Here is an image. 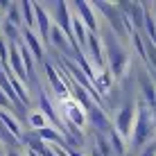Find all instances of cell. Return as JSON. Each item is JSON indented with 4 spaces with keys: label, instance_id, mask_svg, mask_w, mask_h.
<instances>
[{
    "label": "cell",
    "instance_id": "cell-2",
    "mask_svg": "<svg viewBox=\"0 0 156 156\" xmlns=\"http://www.w3.org/2000/svg\"><path fill=\"white\" fill-rule=\"evenodd\" d=\"M154 127H156V120L152 118L149 113V109L145 106L143 100H136V118H133V127H131V145L136 149L145 147V145L149 143V138H152L154 133Z\"/></svg>",
    "mask_w": 156,
    "mask_h": 156
},
{
    "label": "cell",
    "instance_id": "cell-20",
    "mask_svg": "<svg viewBox=\"0 0 156 156\" xmlns=\"http://www.w3.org/2000/svg\"><path fill=\"white\" fill-rule=\"evenodd\" d=\"M138 156H156V143L149 140L145 147H140V154H138Z\"/></svg>",
    "mask_w": 156,
    "mask_h": 156
},
{
    "label": "cell",
    "instance_id": "cell-23",
    "mask_svg": "<svg viewBox=\"0 0 156 156\" xmlns=\"http://www.w3.org/2000/svg\"><path fill=\"white\" fill-rule=\"evenodd\" d=\"M52 149H55V154H57V156H68V154H66V152H63V149H61V147H52Z\"/></svg>",
    "mask_w": 156,
    "mask_h": 156
},
{
    "label": "cell",
    "instance_id": "cell-12",
    "mask_svg": "<svg viewBox=\"0 0 156 156\" xmlns=\"http://www.w3.org/2000/svg\"><path fill=\"white\" fill-rule=\"evenodd\" d=\"M45 75H48V79H50V84H52V90H55L59 98H61V100L70 98V90H68L66 82H63L61 75L55 70V66H52V63H45Z\"/></svg>",
    "mask_w": 156,
    "mask_h": 156
},
{
    "label": "cell",
    "instance_id": "cell-11",
    "mask_svg": "<svg viewBox=\"0 0 156 156\" xmlns=\"http://www.w3.org/2000/svg\"><path fill=\"white\" fill-rule=\"evenodd\" d=\"M23 45L30 50L32 59H36V61H41L43 55H45V48H43V43L39 41V36H36V32H30V30H23Z\"/></svg>",
    "mask_w": 156,
    "mask_h": 156
},
{
    "label": "cell",
    "instance_id": "cell-26",
    "mask_svg": "<svg viewBox=\"0 0 156 156\" xmlns=\"http://www.w3.org/2000/svg\"><path fill=\"white\" fill-rule=\"evenodd\" d=\"M154 45H156V43H154Z\"/></svg>",
    "mask_w": 156,
    "mask_h": 156
},
{
    "label": "cell",
    "instance_id": "cell-10",
    "mask_svg": "<svg viewBox=\"0 0 156 156\" xmlns=\"http://www.w3.org/2000/svg\"><path fill=\"white\" fill-rule=\"evenodd\" d=\"M138 84H140V88H143V102H145V106L149 109L152 118L156 120V88H154L152 77L140 75V77H138Z\"/></svg>",
    "mask_w": 156,
    "mask_h": 156
},
{
    "label": "cell",
    "instance_id": "cell-4",
    "mask_svg": "<svg viewBox=\"0 0 156 156\" xmlns=\"http://www.w3.org/2000/svg\"><path fill=\"white\" fill-rule=\"evenodd\" d=\"M133 118H136V102H127L115 115V122H113V129L120 138L129 140L131 136V127H133Z\"/></svg>",
    "mask_w": 156,
    "mask_h": 156
},
{
    "label": "cell",
    "instance_id": "cell-1",
    "mask_svg": "<svg viewBox=\"0 0 156 156\" xmlns=\"http://www.w3.org/2000/svg\"><path fill=\"white\" fill-rule=\"evenodd\" d=\"M102 52H106V63H109L106 70H109L111 79H120L129 66V59H131L129 50L122 45V41L118 36H113V32H109L106 39L102 41Z\"/></svg>",
    "mask_w": 156,
    "mask_h": 156
},
{
    "label": "cell",
    "instance_id": "cell-16",
    "mask_svg": "<svg viewBox=\"0 0 156 156\" xmlns=\"http://www.w3.org/2000/svg\"><path fill=\"white\" fill-rule=\"evenodd\" d=\"M18 9L23 12V16H20V20H23V30L34 32V7H32V2H20Z\"/></svg>",
    "mask_w": 156,
    "mask_h": 156
},
{
    "label": "cell",
    "instance_id": "cell-22",
    "mask_svg": "<svg viewBox=\"0 0 156 156\" xmlns=\"http://www.w3.org/2000/svg\"><path fill=\"white\" fill-rule=\"evenodd\" d=\"M5 156H23V154H20V152H18V149H9V152H7V154H5Z\"/></svg>",
    "mask_w": 156,
    "mask_h": 156
},
{
    "label": "cell",
    "instance_id": "cell-5",
    "mask_svg": "<svg viewBox=\"0 0 156 156\" xmlns=\"http://www.w3.org/2000/svg\"><path fill=\"white\" fill-rule=\"evenodd\" d=\"M93 9L104 14V18L109 20L111 27H113V36H127L125 25H122V14H120V9H118L115 2H111V5H109V2H95Z\"/></svg>",
    "mask_w": 156,
    "mask_h": 156
},
{
    "label": "cell",
    "instance_id": "cell-9",
    "mask_svg": "<svg viewBox=\"0 0 156 156\" xmlns=\"http://www.w3.org/2000/svg\"><path fill=\"white\" fill-rule=\"evenodd\" d=\"M70 9H73V12H77L75 16L82 20V25L86 30H90V34H98V18H95L93 5H88V2H75Z\"/></svg>",
    "mask_w": 156,
    "mask_h": 156
},
{
    "label": "cell",
    "instance_id": "cell-3",
    "mask_svg": "<svg viewBox=\"0 0 156 156\" xmlns=\"http://www.w3.org/2000/svg\"><path fill=\"white\" fill-rule=\"evenodd\" d=\"M84 113H86V120H90V125H93V133L109 136V131L113 129V125H111V120H109V115H106V111L102 109L100 104H95V102H88V104L84 106Z\"/></svg>",
    "mask_w": 156,
    "mask_h": 156
},
{
    "label": "cell",
    "instance_id": "cell-7",
    "mask_svg": "<svg viewBox=\"0 0 156 156\" xmlns=\"http://www.w3.org/2000/svg\"><path fill=\"white\" fill-rule=\"evenodd\" d=\"M63 118H66V125L77 127V129H84V125H86V113H84V109H82V106H79L73 98H66V100H63Z\"/></svg>",
    "mask_w": 156,
    "mask_h": 156
},
{
    "label": "cell",
    "instance_id": "cell-15",
    "mask_svg": "<svg viewBox=\"0 0 156 156\" xmlns=\"http://www.w3.org/2000/svg\"><path fill=\"white\" fill-rule=\"evenodd\" d=\"M48 41H50L55 48H59L61 52H70V43H68V39L63 36V32L59 30L57 25H52V27H50V39H48Z\"/></svg>",
    "mask_w": 156,
    "mask_h": 156
},
{
    "label": "cell",
    "instance_id": "cell-13",
    "mask_svg": "<svg viewBox=\"0 0 156 156\" xmlns=\"http://www.w3.org/2000/svg\"><path fill=\"white\" fill-rule=\"evenodd\" d=\"M0 125L7 129V131L12 133L16 140H20V136H23V129H20L18 120H16V118H14L12 113H7V111H0Z\"/></svg>",
    "mask_w": 156,
    "mask_h": 156
},
{
    "label": "cell",
    "instance_id": "cell-6",
    "mask_svg": "<svg viewBox=\"0 0 156 156\" xmlns=\"http://www.w3.org/2000/svg\"><path fill=\"white\" fill-rule=\"evenodd\" d=\"M84 52H86V61L90 63V68H98L100 70H104V52H102V39L98 34H88L86 36V45H84Z\"/></svg>",
    "mask_w": 156,
    "mask_h": 156
},
{
    "label": "cell",
    "instance_id": "cell-17",
    "mask_svg": "<svg viewBox=\"0 0 156 156\" xmlns=\"http://www.w3.org/2000/svg\"><path fill=\"white\" fill-rule=\"evenodd\" d=\"M7 23L14 25V27H18V30H20V25H23V20H20V9H18L16 2H9V7H7Z\"/></svg>",
    "mask_w": 156,
    "mask_h": 156
},
{
    "label": "cell",
    "instance_id": "cell-24",
    "mask_svg": "<svg viewBox=\"0 0 156 156\" xmlns=\"http://www.w3.org/2000/svg\"><path fill=\"white\" fill-rule=\"evenodd\" d=\"M152 9H154V14H152V18H154V23H156V2L152 5Z\"/></svg>",
    "mask_w": 156,
    "mask_h": 156
},
{
    "label": "cell",
    "instance_id": "cell-21",
    "mask_svg": "<svg viewBox=\"0 0 156 156\" xmlns=\"http://www.w3.org/2000/svg\"><path fill=\"white\" fill-rule=\"evenodd\" d=\"M0 106H2V109H7V106H12V102H9L7 98H5L2 93H0Z\"/></svg>",
    "mask_w": 156,
    "mask_h": 156
},
{
    "label": "cell",
    "instance_id": "cell-18",
    "mask_svg": "<svg viewBox=\"0 0 156 156\" xmlns=\"http://www.w3.org/2000/svg\"><path fill=\"white\" fill-rule=\"evenodd\" d=\"M27 125L32 127V131H39V129L48 127V120L39 113V111H34V113H30V115H27Z\"/></svg>",
    "mask_w": 156,
    "mask_h": 156
},
{
    "label": "cell",
    "instance_id": "cell-25",
    "mask_svg": "<svg viewBox=\"0 0 156 156\" xmlns=\"http://www.w3.org/2000/svg\"><path fill=\"white\" fill-rule=\"evenodd\" d=\"M0 156H5V152H2V145H0Z\"/></svg>",
    "mask_w": 156,
    "mask_h": 156
},
{
    "label": "cell",
    "instance_id": "cell-14",
    "mask_svg": "<svg viewBox=\"0 0 156 156\" xmlns=\"http://www.w3.org/2000/svg\"><path fill=\"white\" fill-rule=\"evenodd\" d=\"M36 136L41 138L43 143H52V147H63V136L57 131V129H52V127H43V129H39L36 131Z\"/></svg>",
    "mask_w": 156,
    "mask_h": 156
},
{
    "label": "cell",
    "instance_id": "cell-8",
    "mask_svg": "<svg viewBox=\"0 0 156 156\" xmlns=\"http://www.w3.org/2000/svg\"><path fill=\"white\" fill-rule=\"evenodd\" d=\"M32 7H34V30H39V36H41V41L45 43H50L48 39H50V27H52V23H50V14L45 12V7L39 2H32Z\"/></svg>",
    "mask_w": 156,
    "mask_h": 156
},
{
    "label": "cell",
    "instance_id": "cell-19",
    "mask_svg": "<svg viewBox=\"0 0 156 156\" xmlns=\"http://www.w3.org/2000/svg\"><path fill=\"white\" fill-rule=\"evenodd\" d=\"M2 27H5V36H7V39L9 41H12V43H18L20 39H18V27H14V25H9L7 23V20H2Z\"/></svg>",
    "mask_w": 156,
    "mask_h": 156
}]
</instances>
